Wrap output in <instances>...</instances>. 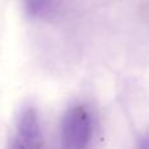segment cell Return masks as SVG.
<instances>
[{"instance_id": "1", "label": "cell", "mask_w": 149, "mask_h": 149, "mask_svg": "<svg viewBox=\"0 0 149 149\" xmlns=\"http://www.w3.org/2000/svg\"><path fill=\"white\" fill-rule=\"evenodd\" d=\"M94 134V119L84 105H74L63 115L60 139L63 149H88Z\"/></svg>"}, {"instance_id": "4", "label": "cell", "mask_w": 149, "mask_h": 149, "mask_svg": "<svg viewBox=\"0 0 149 149\" xmlns=\"http://www.w3.org/2000/svg\"><path fill=\"white\" fill-rule=\"evenodd\" d=\"M144 149H149V136H148V139L145 140V143H144Z\"/></svg>"}, {"instance_id": "2", "label": "cell", "mask_w": 149, "mask_h": 149, "mask_svg": "<svg viewBox=\"0 0 149 149\" xmlns=\"http://www.w3.org/2000/svg\"><path fill=\"white\" fill-rule=\"evenodd\" d=\"M9 149H42V130L38 113L28 106L20 113Z\"/></svg>"}, {"instance_id": "3", "label": "cell", "mask_w": 149, "mask_h": 149, "mask_svg": "<svg viewBox=\"0 0 149 149\" xmlns=\"http://www.w3.org/2000/svg\"><path fill=\"white\" fill-rule=\"evenodd\" d=\"M26 9L33 17H45L54 9V3L51 1H29L26 3Z\"/></svg>"}]
</instances>
